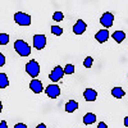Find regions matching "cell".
<instances>
[{
	"label": "cell",
	"instance_id": "52a82bcc",
	"mask_svg": "<svg viewBox=\"0 0 128 128\" xmlns=\"http://www.w3.org/2000/svg\"><path fill=\"white\" fill-rule=\"evenodd\" d=\"M45 92L50 99H56L60 95V88H59L58 84H49V86L46 87V90H45Z\"/></svg>",
	"mask_w": 128,
	"mask_h": 128
},
{
	"label": "cell",
	"instance_id": "4316f807",
	"mask_svg": "<svg viewBox=\"0 0 128 128\" xmlns=\"http://www.w3.org/2000/svg\"><path fill=\"white\" fill-rule=\"evenodd\" d=\"M124 126L128 127V116H126V118H124Z\"/></svg>",
	"mask_w": 128,
	"mask_h": 128
},
{
	"label": "cell",
	"instance_id": "484cf974",
	"mask_svg": "<svg viewBox=\"0 0 128 128\" xmlns=\"http://www.w3.org/2000/svg\"><path fill=\"white\" fill-rule=\"evenodd\" d=\"M36 128H46V126H45L44 123H41V124H38V126H37Z\"/></svg>",
	"mask_w": 128,
	"mask_h": 128
},
{
	"label": "cell",
	"instance_id": "7c38bea8",
	"mask_svg": "<svg viewBox=\"0 0 128 128\" xmlns=\"http://www.w3.org/2000/svg\"><path fill=\"white\" fill-rule=\"evenodd\" d=\"M78 109V102L74 101V100H69L67 104H66V112L68 113H73L74 110Z\"/></svg>",
	"mask_w": 128,
	"mask_h": 128
},
{
	"label": "cell",
	"instance_id": "5b68a950",
	"mask_svg": "<svg viewBox=\"0 0 128 128\" xmlns=\"http://www.w3.org/2000/svg\"><path fill=\"white\" fill-rule=\"evenodd\" d=\"M113 22H114V16L110 13V12H106L102 14V17L100 18V23L105 27V28H109L113 26Z\"/></svg>",
	"mask_w": 128,
	"mask_h": 128
},
{
	"label": "cell",
	"instance_id": "3957f363",
	"mask_svg": "<svg viewBox=\"0 0 128 128\" xmlns=\"http://www.w3.org/2000/svg\"><path fill=\"white\" fill-rule=\"evenodd\" d=\"M14 20L19 26H30L31 24V17L22 12H18L14 14Z\"/></svg>",
	"mask_w": 128,
	"mask_h": 128
},
{
	"label": "cell",
	"instance_id": "ffe728a7",
	"mask_svg": "<svg viewBox=\"0 0 128 128\" xmlns=\"http://www.w3.org/2000/svg\"><path fill=\"white\" fill-rule=\"evenodd\" d=\"M64 72H66V74H73L74 73V66L73 64H67L66 68H64Z\"/></svg>",
	"mask_w": 128,
	"mask_h": 128
},
{
	"label": "cell",
	"instance_id": "7a4b0ae2",
	"mask_svg": "<svg viewBox=\"0 0 128 128\" xmlns=\"http://www.w3.org/2000/svg\"><path fill=\"white\" fill-rule=\"evenodd\" d=\"M26 72L30 74L32 78H36L40 73V66L36 60H30L26 64Z\"/></svg>",
	"mask_w": 128,
	"mask_h": 128
},
{
	"label": "cell",
	"instance_id": "9a60e30c",
	"mask_svg": "<svg viewBox=\"0 0 128 128\" xmlns=\"http://www.w3.org/2000/svg\"><path fill=\"white\" fill-rule=\"evenodd\" d=\"M96 120V115L94 113H87L86 115L83 116V123L84 124H92Z\"/></svg>",
	"mask_w": 128,
	"mask_h": 128
},
{
	"label": "cell",
	"instance_id": "4fadbf2b",
	"mask_svg": "<svg viewBox=\"0 0 128 128\" xmlns=\"http://www.w3.org/2000/svg\"><path fill=\"white\" fill-rule=\"evenodd\" d=\"M112 95L114 96L115 99H122L123 96L126 95V92H124V90L122 87H114L112 90Z\"/></svg>",
	"mask_w": 128,
	"mask_h": 128
},
{
	"label": "cell",
	"instance_id": "d6986e66",
	"mask_svg": "<svg viewBox=\"0 0 128 128\" xmlns=\"http://www.w3.org/2000/svg\"><path fill=\"white\" fill-rule=\"evenodd\" d=\"M52 19L56 20V22H60V20L64 19V14H63L62 12H55L54 16H52Z\"/></svg>",
	"mask_w": 128,
	"mask_h": 128
},
{
	"label": "cell",
	"instance_id": "7402d4cb",
	"mask_svg": "<svg viewBox=\"0 0 128 128\" xmlns=\"http://www.w3.org/2000/svg\"><path fill=\"white\" fill-rule=\"evenodd\" d=\"M5 64V56L3 54H0V67H3Z\"/></svg>",
	"mask_w": 128,
	"mask_h": 128
},
{
	"label": "cell",
	"instance_id": "2e32d148",
	"mask_svg": "<svg viewBox=\"0 0 128 128\" xmlns=\"http://www.w3.org/2000/svg\"><path fill=\"white\" fill-rule=\"evenodd\" d=\"M9 86V80L5 73H0V88H5Z\"/></svg>",
	"mask_w": 128,
	"mask_h": 128
},
{
	"label": "cell",
	"instance_id": "e0dca14e",
	"mask_svg": "<svg viewBox=\"0 0 128 128\" xmlns=\"http://www.w3.org/2000/svg\"><path fill=\"white\" fill-rule=\"evenodd\" d=\"M51 34L55 35V36H60L63 34V28L59 27V26H52L51 27Z\"/></svg>",
	"mask_w": 128,
	"mask_h": 128
},
{
	"label": "cell",
	"instance_id": "8fae6325",
	"mask_svg": "<svg viewBox=\"0 0 128 128\" xmlns=\"http://www.w3.org/2000/svg\"><path fill=\"white\" fill-rule=\"evenodd\" d=\"M30 88L34 91L35 94H40V92H42V83H41V81H38V80H32L31 81V83H30Z\"/></svg>",
	"mask_w": 128,
	"mask_h": 128
},
{
	"label": "cell",
	"instance_id": "277c9868",
	"mask_svg": "<svg viewBox=\"0 0 128 128\" xmlns=\"http://www.w3.org/2000/svg\"><path fill=\"white\" fill-rule=\"evenodd\" d=\"M66 74V72H64V69L60 67V66H58V67H55L54 69H52V72L50 73V80L52 81V82H58L59 80H62L63 78V76Z\"/></svg>",
	"mask_w": 128,
	"mask_h": 128
},
{
	"label": "cell",
	"instance_id": "9c48e42d",
	"mask_svg": "<svg viewBox=\"0 0 128 128\" xmlns=\"http://www.w3.org/2000/svg\"><path fill=\"white\" fill-rule=\"evenodd\" d=\"M95 38H96V41H99L100 44H102V42H105L109 38V31L108 30H100L98 34L95 35Z\"/></svg>",
	"mask_w": 128,
	"mask_h": 128
},
{
	"label": "cell",
	"instance_id": "ac0fdd59",
	"mask_svg": "<svg viewBox=\"0 0 128 128\" xmlns=\"http://www.w3.org/2000/svg\"><path fill=\"white\" fill-rule=\"evenodd\" d=\"M9 42V35L8 34H0V45H6Z\"/></svg>",
	"mask_w": 128,
	"mask_h": 128
},
{
	"label": "cell",
	"instance_id": "cb8c5ba5",
	"mask_svg": "<svg viewBox=\"0 0 128 128\" xmlns=\"http://www.w3.org/2000/svg\"><path fill=\"white\" fill-rule=\"evenodd\" d=\"M98 128H108V126H106V123H104V122H100Z\"/></svg>",
	"mask_w": 128,
	"mask_h": 128
},
{
	"label": "cell",
	"instance_id": "ba28073f",
	"mask_svg": "<svg viewBox=\"0 0 128 128\" xmlns=\"http://www.w3.org/2000/svg\"><path fill=\"white\" fill-rule=\"evenodd\" d=\"M86 28H87V24L84 23V20H82V19H78L77 22H76V24L73 26V32L76 35H82L84 31H86Z\"/></svg>",
	"mask_w": 128,
	"mask_h": 128
},
{
	"label": "cell",
	"instance_id": "30bf717a",
	"mask_svg": "<svg viewBox=\"0 0 128 128\" xmlns=\"http://www.w3.org/2000/svg\"><path fill=\"white\" fill-rule=\"evenodd\" d=\"M83 98L87 101H95L96 98H98V92H96L95 90H92V88H86L84 92H83Z\"/></svg>",
	"mask_w": 128,
	"mask_h": 128
},
{
	"label": "cell",
	"instance_id": "5bb4252c",
	"mask_svg": "<svg viewBox=\"0 0 128 128\" xmlns=\"http://www.w3.org/2000/svg\"><path fill=\"white\" fill-rule=\"evenodd\" d=\"M112 37H113L116 42H119V44H120V42L126 38V34H124L123 31H115L114 34L112 35Z\"/></svg>",
	"mask_w": 128,
	"mask_h": 128
},
{
	"label": "cell",
	"instance_id": "603a6c76",
	"mask_svg": "<svg viewBox=\"0 0 128 128\" xmlns=\"http://www.w3.org/2000/svg\"><path fill=\"white\" fill-rule=\"evenodd\" d=\"M14 128H27V126L23 124V123H18V124L14 126Z\"/></svg>",
	"mask_w": 128,
	"mask_h": 128
},
{
	"label": "cell",
	"instance_id": "6da1fadb",
	"mask_svg": "<svg viewBox=\"0 0 128 128\" xmlns=\"http://www.w3.org/2000/svg\"><path fill=\"white\" fill-rule=\"evenodd\" d=\"M14 49L20 56H28L31 54V46L23 40H17L14 42Z\"/></svg>",
	"mask_w": 128,
	"mask_h": 128
},
{
	"label": "cell",
	"instance_id": "44dd1931",
	"mask_svg": "<svg viewBox=\"0 0 128 128\" xmlns=\"http://www.w3.org/2000/svg\"><path fill=\"white\" fill-rule=\"evenodd\" d=\"M92 63H94V59H92L91 56H87L86 59H84V62H83V66L86 67V68H91Z\"/></svg>",
	"mask_w": 128,
	"mask_h": 128
},
{
	"label": "cell",
	"instance_id": "d4e9b609",
	"mask_svg": "<svg viewBox=\"0 0 128 128\" xmlns=\"http://www.w3.org/2000/svg\"><path fill=\"white\" fill-rule=\"evenodd\" d=\"M0 128H8V126H6V122H5V120H2V123H0Z\"/></svg>",
	"mask_w": 128,
	"mask_h": 128
},
{
	"label": "cell",
	"instance_id": "8992f818",
	"mask_svg": "<svg viewBox=\"0 0 128 128\" xmlns=\"http://www.w3.org/2000/svg\"><path fill=\"white\" fill-rule=\"evenodd\" d=\"M46 45V36L45 35H35L34 36V46L37 50L44 49Z\"/></svg>",
	"mask_w": 128,
	"mask_h": 128
}]
</instances>
